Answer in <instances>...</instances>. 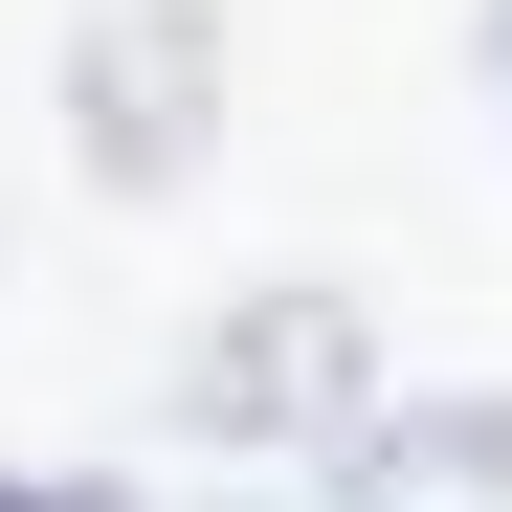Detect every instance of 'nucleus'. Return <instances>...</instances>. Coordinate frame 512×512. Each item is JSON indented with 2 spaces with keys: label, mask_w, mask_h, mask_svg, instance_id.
<instances>
[{
  "label": "nucleus",
  "mask_w": 512,
  "mask_h": 512,
  "mask_svg": "<svg viewBox=\"0 0 512 512\" xmlns=\"http://www.w3.org/2000/svg\"><path fill=\"white\" fill-rule=\"evenodd\" d=\"M334 512H512V379H468V401H379L357 446H334Z\"/></svg>",
  "instance_id": "7ed1b4c3"
},
{
  "label": "nucleus",
  "mask_w": 512,
  "mask_h": 512,
  "mask_svg": "<svg viewBox=\"0 0 512 512\" xmlns=\"http://www.w3.org/2000/svg\"><path fill=\"white\" fill-rule=\"evenodd\" d=\"M490 67H512V23H490Z\"/></svg>",
  "instance_id": "39448f33"
},
{
  "label": "nucleus",
  "mask_w": 512,
  "mask_h": 512,
  "mask_svg": "<svg viewBox=\"0 0 512 512\" xmlns=\"http://www.w3.org/2000/svg\"><path fill=\"white\" fill-rule=\"evenodd\" d=\"M0 512H156V490H90V468H0Z\"/></svg>",
  "instance_id": "20e7f679"
},
{
  "label": "nucleus",
  "mask_w": 512,
  "mask_h": 512,
  "mask_svg": "<svg viewBox=\"0 0 512 512\" xmlns=\"http://www.w3.org/2000/svg\"><path fill=\"white\" fill-rule=\"evenodd\" d=\"M179 423H201V446H312L334 468L379 423V312L357 290H245L201 357H179Z\"/></svg>",
  "instance_id": "f03ea898"
},
{
  "label": "nucleus",
  "mask_w": 512,
  "mask_h": 512,
  "mask_svg": "<svg viewBox=\"0 0 512 512\" xmlns=\"http://www.w3.org/2000/svg\"><path fill=\"white\" fill-rule=\"evenodd\" d=\"M67 156L112 201H179L223 156V0H90L67 23Z\"/></svg>",
  "instance_id": "f257e3e1"
}]
</instances>
